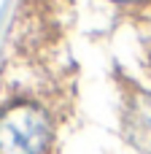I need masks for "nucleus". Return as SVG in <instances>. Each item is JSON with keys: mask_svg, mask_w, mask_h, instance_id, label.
Segmentation results:
<instances>
[{"mask_svg": "<svg viewBox=\"0 0 151 154\" xmlns=\"http://www.w3.org/2000/svg\"><path fill=\"white\" fill-rule=\"evenodd\" d=\"M59 114L38 97H11L0 108V154H49L57 143Z\"/></svg>", "mask_w": 151, "mask_h": 154, "instance_id": "1", "label": "nucleus"}, {"mask_svg": "<svg viewBox=\"0 0 151 154\" xmlns=\"http://www.w3.org/2000/svg\"><path fill=\"white\" fill-rule=\"evenodd\" d=\"M122 103H124L122 125H124L127 143H132L143 154H151V92L130 81Z\"/></svg>", "mask_w": 151, "mask_h": 154, "instance_id": "2", "label": "nucleus"}, {"mask_svg": "<svg viewBox=\"0 0 151 154\" xmlns=\"http://www.w3.org/2000/svg\"><path fill=\"white\" fill-rule=\"evenodd\" d=\"M30 3H35V8H41V5H54L57 16L62 14V0H30Z\"/></svg>", "mask_w": 151, "mask_h": 154, "instance_id": "4", "label": "nucleus"}, {"mask_svg": "<svg viewBox=\"0 0 151 154\" xmlns=\"http://www.w3.org/2000/svg\"><path fill=\"white\" fill-rule=\"evenodd\" d=\"M111 5H116L119 11L127 14H140V16H151V0H108Z\"/></svg>", "mask_w": 151, "mask_h": 154, "instance_id": "3", "label": "nucleus"}]
</instances>
